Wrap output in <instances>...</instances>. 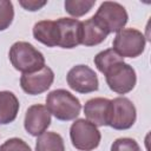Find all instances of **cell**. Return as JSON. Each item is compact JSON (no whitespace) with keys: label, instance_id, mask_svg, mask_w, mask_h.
Returning <instances> with one entry per match:
<instances>
[{"label":"cell","instance_id":"cell-1","mask_svg":"<svg viewBox=\"0 0 151 151\" xmlns=\"http://www.w3.org/2000/svg\"><path fill=\"white\" fill-rule=\"evenodd\" d=\"M12 66L24 73H33L45 66V57L27 41L14 42L8 52Z\"/></svg>","mask_w":151,"mask_h":151},{"label":"cell","instance_id":"cell-2","mask_svg":"<svg viewBox=\"0 0 151 151\" xmlns=\"http://www.w3.org/2000/svg\"><path fill=\"white\" fill-rule=\"evenodd\" d=\"M46 107L58 120L68 122L79 116L81 104L79 99L71 92L64 88H58L47 94Z\"/></svg>","mask_w":151,"mask_h":151},{"label":"cell","instance_id":"cell-3","mask_svg":"<svg viewBox=\"0 0 151 151\" xmlns=\"http://www.w3.org/2000/svg\"><path fill=\"white\" fill-rule=\"evenodd\" d=\"M72 145L79 151H92L98 147L101 134L98 127L87 119H77L70 127Z\"/></svg>","mask_w":151,"mask_h":151},{"label":"cell","instance_id":"cell-4","mask_svg":"<svg viewBox=\"0 0 151 151\" xmlns=\"http://www.w3.org/2000/svg\"><path fill=\"white\" fill-rule=\"evenodd\" d=\"M146 39L136 28H123L113 39V50L123 58H137L145 50Z\"/></svg>","mask_w":151,"mask_h":151},{"label":"cell","instance_id":"cell-5","mask_svg":"<svg viewBox=\"0 0 151 151\" xmlns=\"http://www.w3.org/2000/svg\"><path fill=\"white\" fill-rule=\"evenodd\" d=\"M109 33L122 31L127 24L129 15L123 5L114 1H104L93 15Z\"/></svg>","mask_w":151,"mask_h":151},{"label":"cell","instance_id":"cell-6","mask_svg":"<svg viewBox=\"0 0 151 151\" xmlns=\"http://www.w3.org/2000/svg\"><path fill=\"white\" fill-rule=\"evenodd\" d=\"M106 84L110 90L118 93L125 94L133 90L137 83V76L134 68L125 61L116 64L105 74Z\"/></svg>","mask_w":151,"mask_h":151},{"label":"cell","instance_id":"cell-7","mask_svg":"<svg viewBox=\"0 0 151 151\" xmlns=\"http://www.w3.org/2000/svg\"><path fill=\"white\" fill-rule=\"evenodd\" d=\"M68 86L78 93H91L98 90L99 81L96 72L87 65L73 66L66 76Z\"/></svg>","mask_w":151,"mask_h":151},{"label":"cell","instance_id":"cell-8","mask_svg":"<svg viewBox=\"0 0 151 151\" xmlns=\"http://www.w3.org/2000/svg\"><path fill=\"white\" fill-rule=\"evenodd\" d=\"M112 103V112L109 126L114 130H127L137 119V111L133 103L126 97H117Z\"/></svg>","mask_w":151,"mask_h":151},{"label":"cell","instance_id":"cell-9","mask_svg":"<svg viewBox=\"0 0 151 151\" xmlns=\"http://www.w3.org/2000/svg\"><path fill=\"white\" fill-rule=\"evenodd\" d=\"M54 80V73L48 66L33 73H24L20 78V86L24 92L31 96L40 94L47 91Z\"/></svg>","mask_w":151,"mask_h":151},{"label":"cell","instance_id":"cell-10","mask_svg":"<svg viewBox=\"0 0 151 151\" xmlns=\"http://www.w3.org/2000/svg\"><path fill=\"white\" fill-rule=\"evenodd\" d=\"M55 22L59 33V47L74 48L81 45V21L74 18H59Z\"/></svg>","mask_w":151,"mask_h":151},{"label":"cell","instance_id":"cell-11","mask_svg":"<svg viewBox=\"0 0 151 151\" xmlns=\"http://www.w3.org/2000/svg\"><path fill=\"white\" fill-rule=\"evenodd\" d=\"M51 125V113L45 105L34 104L29 106L25 114L24 126L31 136H40Z\"/></svg>","mask_w":151,"mask_h":151},{"label":"cell","instance_id":"cell-12","mask_svg":"<svg viewBox=\"0 0 151 151\" xmlns=\"http://www.w3.org/2000/svg\"><path fill=\"white\" fill-rule=\"evenodd\" d=\"M112 103L107 98H92L84 105V113L88 122L96 126H109Z\"/></svg>","mask_w":151,"mask_h":151},{"label":"cell","instance_id":"cell-13","mask_svg":"<svg viewBox=\"0 0 151 151\" xmlns=\"http://www.w3.org/2000/svg\"><path fill=\"white\" fill-rule=\"evenodd\" d=\"M109 34L110 33L94 17L81 21V45L84 46L99 45L106 39Z\"/></svg>","mask_w":151,"mask_h":151},{"label":"cell","instance_id":"cell-14","mask_svg":"<svg viewBox=\"0 0 151 151\" xmlns=\"http://www.w3.org/2000/svg\"><path fill=\"white\" fill-rule=\"evenodd\" d=\"M33 37L47 47H55L59 42V33L55 20H41L33 26Z\"/></svg>","mask_w":151,"mask_h":151},{"label":"cell","instance_id":"cell-15","mask_svg":"<svg viewBox=\"0 0 151 151\" xmlns=\"http://www.w3.org/2000/svg\"><path fill=\"white\" fill-rule=\"evenodd\" d=\"M19 100L11 91H0V125H6L17 118Z\"/></svg>","mask_w":151,"mask_h":151},{"label":"cell","instance_id":"cell-16","mask_svg":"<svg viewBox=\"0 0 151 151\" xmlns=\"http://www.w3.org/2000/svg\"><path fill=\"white\" fill-rule=\"evenodd\" d=\"M35 151H65L64 139L57 132L45 131L37 138Z\"/></svg>","mask_w":151,"mask_h":151},{"label":"cell","instance_id":"cell-17","mask_svg":"<svg viewBox=\"0 0 151 151\" xmlns=\"http://www.w3.org/2000/svg\"><path fill=\"white\" fill-rule=\"evenodd\" d=\"M94 65L96 67L103 73L105 74L110 68H112L116 64L118 63H122L124 61V58L120 57L113 48H107V50H104L101 52H99L94 59Z\"/></svg>","mask_w":151,"mask_h":151},{"label":"cell","instance_id":"cell-18","mask_svg":"<svg viewBox=\"0 0 151 151\" xmlns=\"http://www.w3.org/2000/svg\"><path fill=\"white\" fill-rule=\"evenodd\" d=\"M94 4L96 0H66L64 6L65 11L76 19L88 13L94 6Z\"/></svg>","mask_w":151,"mask_h":151},{"label":"cell","instance_id":"cell-19","mask_svg":"<svg viewBox=\"0 0 151 151\" xmlns=\"http://www.w3.org/2000/svg\"><path fill=\"white\" fill-rule=\"evenodd\" d=\"M14 19L13 4L8 0H0V31L7 29Z\"/></svg>","mask_w":151,"mask_h":151},{"label":"cell","instance_id":"cell-20","mask_svg":"<svg viewBox=\"0 0 151 151\" xmlns=\"http://www.w3.org/2000/svg\"><path fill=\"white\" fill-rule=\"evenodd\" d=\"M111 151H142L138 143L132 138H118L111 145Z\"/></svg>","mask_w":151,"mask_h":151},{"label":"cell","instance_id":"cell-21","mask_svg":"<svg viewBox=\"0 0 151 151\" xmlns=\"http://www.w3.org/2000/svg\"><path fill=\"white\" fill-rule=\"evenodd\" d=\"M0 151H32L29 145L20 138H9L0 145Z\"/></svg>","mask_w":151,"mask_h":151},{"label":"cell","instance_id":"cell-22","mask_svg":"<svg viewBox=\"0 0 151 151\" xmlns=\"http://www.w3.org/2000/svg\"><path fill=\"white\" fill-rule=\"evenodd\" d=\"M19 4L26 9V11H31V12H35L39 11L41 7H44L47 1H37V0H20Z\"/></svg>","mask_w":151,"mask_h":151}]
</instances>
